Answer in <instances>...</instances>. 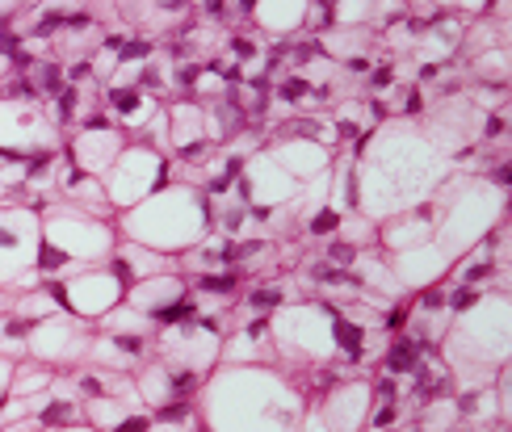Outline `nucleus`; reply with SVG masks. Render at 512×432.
I'll return each mask as SVG.
<instances>
[{"instance_id": "20e7f679", "label": "nucleus", "mask_w": 512, "mask_h": 432, "mask_svg": "<svg viewBox=\"0 0 512 432\" xmlns=\"http://www.w3.org/2000/svg\"><path fill=\"white\" fill-rule=\"evenodd\" d=\"M223 353V332L215 319H189V323H173V328H160L156 340V361H164L168 370H181V374H194L206 378V370L219 361Z\"/></svg>"}, {"instance_id": "39448f33", "label": "nucleus", "mask_w": 512, "mask_h": 432, "mask_svg": "<svg viewBox=\"0 0 512 432\" xmlns=\"http://www.w3.org/2000/svg\"><path fill=\"white\" fill-rule=\"evenodd\" d=\"M0 151L5 156H42V151H59V126L47 114L42 101H0Z\"/></svg>"}, {"instance_id": "1a4fd4ad", "label": "nucleus", "mask_w": 512, "mask_h": 432, "mask_svg": "<svg viewBox=\"0 0 512 432\" xmlns=\"http://www.w3.org/2000/svg\"><path fill=\"white\" fill-rule=\"evenodd\" d=\"M42 223L34 210H0V286H17V273L34 265Z\"/></svg>"}, {"instance_id": "f3484780", "label": "nucleus", "mask_w": 512, "mask_h": 432, "mask_svg": "<svg viewBox=\"0 0 512 432\" xmlns=\"http://www.w3.org/2000/svg\"><path fill=\"white\" fill-rule=\"evenodd\" d=\"M55 382V370H47V365H38L30 357L13 361V378H9V399H26V395H47Z\"/></svg>"}, {"instance_id": "412c9836", "label": "nucleus", "mask_w": 512, "mask_h": 432, "mask_svg": "<svg viewBox=\"0 0 512 432\" xmlns=\"http://www.w3.org/2000/svg\"><path fill=\"white\" fill-rule=\"evenodd\" d=\"M110 105L122 114V122H131V126H143L147 118L156 114V101L147 97L143 89H114L110 93Z\"/></svg>"}, {"instance_id": "aec40b11", "label": "nucleus", "mask_w": 512, "mask_h": 432, "mask_svg": "<svg viewBox=\"0 0 512 432\" xmlns=\"http://www.w3.org/2000/svg\"><path fill=\"white\" fill-rule=\"evenodd\" d=\"M147 432H202V420L194 416L189 403H168L160 412H147Z\"/></svg>"}, {"instance_id": "a211bd4d", "label": "nucleus", "mask_w": 512, "mask_h": 432, "mask_svg": "<svg viewBox=\"0 0 512 432\" xmlns=\"http://www.w3.org/2000/svg\"><path fill=\"white\" fill-rule=\"evenodd\" d=\"M101 332L105 336H131V340H152L160 328H156V319H147L139 315L135 307H114V311H105L101 315Z\"/></svg>"}, {"instance_id": "6e6552de", "label": "nucleus", "mask_w": 512, "mask_h": 432, "mask_svg": "<svg viewBox=\"0 0 512 432\" xmlns=\"http://www.w3.org/2000/svg\"><path fill=\"white\" fill-rule=\"evenodd\" d=\"M51 294L63 302V311H68V315L93 323V319H101L105 311H114L126 290H122V282H118L110 269H105V273L89 269V273H80L76 282H63V277H55Z\"/></svg>"}, {"instance_id": "9b49d317", "label": "nucleus", "mask_w": 512, "mask_h": 432, "mask_svg": "<svg viewBox=\"0 0 512 432\" xmlns=\"http://www.w3.org/2000/svg\"><path fill=\"white\" fill-rule=\"evenodd\" d=\"M370 407H374L370 382H332L315 412L328 424V432H361L370 424Z\"/></svg>"}, {"instance_id": "f8f14e48", "label": "nucleus", "mask_w": 512, "mask_h": 432, "mask_svg": "<svg viewBox=\"0 0 512 432\" xmlns=\"http://www.w3.org/2000/svg\"><path fill=\"white\" fill-rule=\"evenodd\" d=\"M244 193H248V210H261V206H277V202H286L298 193V181L290 177V172L277 164L273 156H256L248 164V177H244Z\"/></svg>"}, {"instance_id": "ddd939ff", "label": "nucleus", "mask_w": 512, "mask_h": 432, "mask_svg": "<svg viewBox=\"0 0 512 432\" xmlns=\"http://www.w3.org/2000/svg\"><path fill=\"white\" fill-rule=\"evenodd\" d=\"M122 151H126V143L114 126L110 131H80V139L72 147V168H80L84 177H105Z\"/></svg>"}, {"instance_id": "6ab92c4d", "label": "nucleus", "mask_w": 512, "mask_h": 432, "mask_svg": "<svg viewBox=\"0 0 512 432\" xmlns=\"http://www.w3.org/2000/svg\"><path fill=\"white\" fill-rule=\"evenodd\" d=\"M273 160L282 164L290 177H294V172H307V177H315V172L328 164V156L319 151V143H286V147H277Z\"/></svg>"}, {"instance_id": "b1692460", "label": "nucleus", "mask_w": 512, "mask_h": 432, "mask_svg": "<svg viewBox=\"0 0 512 432\" xmlns=\"http://www.w3.org/2000/svg\"><path fill=\"white\" fill-rule=\"evenodd\" d=\"M194 286H198V294H236V277L231 273H202Z\"/></svg>"}, {"instance_id": "a878e982", "label": "nucleus", "mask_w": 512, "mask_h": 432, "mask_svg": "<svg viewBox=\"0 0 512 432\" xmlns=\"http://www.w3.org/2000/svg\"><path fill=\"white\" fill-rule=\"evenodd\" d=\"M391 80H395V68H374V72H370V89L387 93V89H391Z\"/></svg>"}, {"instance_id": "f257e3e1", "label": "nucleus", "mask_w": 512, "mask_h": 432, "mask_svg": "<svg viewBox=\"0 0 512 432\" xmlns=\"http://www.w3.org/2000/svg\"><path fill=\"white\" fill-rule=\"evenodd\" d=\"M210 432H298L307 395L269 365H223L202 386Z\"/></svg>"}, {"instance_id": "423d86ee", "label": "nucleus", "mask_w": 512, "mask_h": 432, "mask_svg": "<svg viewBox=\"0 0 512 432\" xmlns=\"http://www.w3.org/2000/svg\"><path fill=\"white\" fill-rule=\"evenodd\" d=\"M89 344H93V323H84L76 315H51L34 323V328L26 332V357L47 365V370H76V365H84V357H89Z\"/></svg>"}, {"instance_id": "2eb2a0df", "label": "nucleus", "mask_w": 512, "mask_h": 432, "mask_svg": "<svg viewBox=\"0 0 512 432\" xmlns=\"http://www.w3.org/2000/svg\"><path fill=\"white\" fill-rule=\"evenodd\" d=\"M445 265H450V256H445L441 248H433V244L408 248V252L395 256V282L403 286V294H408V290H416V286L437 282Z\"/></svg>"}, {"instance_id": "2f4dec72", "label": "nucleus", "mask_w": 512, "mask_h": 432, "mask_svg": "<svg viewBox=\"0 0 512 432\" xmlns=\"http://www.w3.org/2000/svg\"><path fill=\"white\" fill-rule=\"evenodd\" d=\"M361 432H387V428H361Z\"/></svg>"}, {"instance_id": "393cba45", "label": "nucleus", "mask_w": 512, "mask_h": 432, "mask_svg": "<svg viewBox=\"0 0 512 432\" xmlns=\"http://www.w3.org/2000/svg\"><path fill=\"white\" fill-rule=\"evenodd\" d=\"M340 219H345V214H340V210H332V206H324L319 214H311L307 231H311V235H328V231H336V227H340Z\"/></svg>"}, {"instance_id": "9d476101", "label": "nucleus", "mask_w": 512, "mask_h": 432, "mask_svg": "<svg viewBox=\"0 0 512 432\" xmlns=\"http://www.w3.org/2000/svg\"><path fill=\"white\" fill-rule=\"evenodd\" d=\"M164 181V156L147 147H126L110 168V181L105 185V198L110 202H139L143 193H152Z\"/></svg>"}, {"instance_id": "7ed1b4c3", "label": "nucleus", "mask_w": 512, "mask_h": 432, "mask_svg": "<svg viewBox=\"0 0 512 432\" xmlns=\"http://www.w3.org/2000/svg\"><path fill=\"white\" fill-rule=\"evenodd\" d=\"M332 323H336L332 307H294V311H282V315H269L273 353H282L290 361H303V365H319V361L336 357Z\"/></svg>"}, {"instance_id": "bb28decb", "label": "nucleus", "mask_w": 512, "mask_h": 432, "mask_svg": "<svg viewBox=\"0 0 512 432\" xmlns=\"http://www.w3.org/2000/svg\"><path fill=\"white\" fill-rule=\"evenodd\" d=\"M248 302H252V307H277V302H282V294H277V290H252Z\"/></svg>"}, {"instance_id": "c756f323", "label": "nucleus", "mask_w": 512, "mask_h": 432, "mask_svg": "<svg viewBox=\"0 0 512 432\" xmlns=\"http://www.w3.org/2000/svg\"><path fill=\"white\" fill-rule=\"evenodd\" d=\"M9 63H13L9 55H0V76H5V72H9Z\"/></svg>"}, {"instance_id": "4be33fe9", "label": "nucleus", "mask_w": 512, "mask_h": 432, "mask_svg": "<svg viewBox=\"0 0 512 432\" xmlns=\"http://www.w3.org/2000/svg\"><path fill=\"white\" fill-rule=\"evenodd\" d=\"M252 13H256V21H265L269 30H294V26H303L307 21V5H277V9L252 5Z\"/></svg>"}, {"instance_id": "0eeeda50", "label": "nucleus", "mask_w": 512, "mask_h": 432, "mask_svg": "<svg viewBox=\"0 0 512 432\" xmlns=\"http://www.w3.org/2000/svg\"><path fill=\"white\" fill-rule=\"evenodd\" d=\"M55 214L59 219H47L51 248H59L72 265H97L114 252V231L101 219L80 214V210H55Z\"/></svg>"}, {"instance_id": "c85d7f7f", "label": "nucleus", "mask_w": 512, "mask_h": 432, "mask_svg": "<svg viewBox=\"0 0 512 432\" xmlns=\"http://www.w3.org/2000/svg\"><path fill=\"white\" fill-rule=\"evenodd\" d=\"M298 432H328V424L319 420V412H307L303 424H298Z\"/></svg>"}, {"instance_id": "5701e85b", "label": "nucleus", "mask_w": 512, "mask_h": 432, "mask_svg": "<svg viewBox=\"0 0 512 432\" xmlns=\"http://www.w3.org/2000/svg\"><path fill=\"white\" fill-rule=\"evenodd\" d=\"M424 361V349L412 340V336H403L391 344V353H387V370L391 374H416V365Z\"/></svg>"}, {"instance_id": "4468645a", "label": "nucleus", "mask_w": 512, "mask_h": 432, "mask_svg": "<svg viewBox=\"0 0 512 432\" xmlns=\"http://www.w3.org/2000/svg\"><path fill=\"white\" fill-rule=\"evenodd\" d=\"M126 298V307H135L139 315L147 319H160L173 302L185 298V282L181 277H168V273H156V277H147V282H135L131 290L122 294Z\"/></svg>"}, {"instance_id": "dca6fc26", "label": "nucleus", "mask_w": 512, "mask_h": 432, "mask_svg": "<svg viewBox=\"0 0 512 432\" xmlns=\"http://www.w3.org/2000/svg\"><path fill=\"white\" fill-rule=\"evenodd\" d=\"M160 269H164V256L156 248H139V244H118L114 248L110 273L122 282V290H131L135 282H147V277H156Z\"/></svg>"}, {"instance_id": "7c9ffc66", "label": "nucleus", "mask_w": 512, "mask_h": 432, "mask_svg": "<svg viewBox=\"0 0 512 432\" xmlns=\"http://www.w3.org/2000/svg\"><path fill=\"white\" fill-rule=\"evenodd\" d=\"M59 432H93V428H84V424H76V428H59Z\"/></svg>"}, {"instance_id": "f03ea898", "label": "nucleus", "mask_w": 512, "mask_h": 432, "mask_svg": "<svg viewBox=\"0 0 512 432\" xmlns=\"http://www.w3.org/2000/svg\"><path fill=\"white\" fill-rule=\"evenodd\" d=\"M445 365L462 391H487L508 365V298L487 294L445 332Z\"/></svg>"}, {"instance_id": "cd10ccee", "label": "nucleus", "mask_w": 512, "mask_h": 432, "mask_svg": "<svg viewBox=\"0 0 512 432\" xmlns=\"http://www.w3.org/2000/svg\"><path fill=\"white\" fill-rule=\"evenodd\" d=\"M9 378H13V361L0 357V403L9 399Z\"/></svg>"}]
</instances>
